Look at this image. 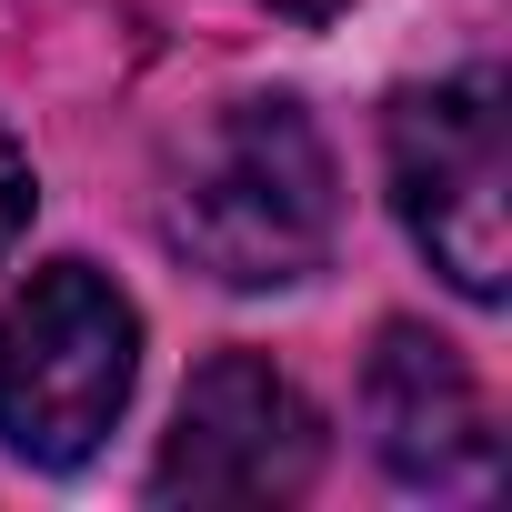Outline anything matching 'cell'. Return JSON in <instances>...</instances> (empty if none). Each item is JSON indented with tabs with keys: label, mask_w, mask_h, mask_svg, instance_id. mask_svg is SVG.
<instances>
[{
	"label": "cell",
	"mask_w": 512,
	"mask_h": 512,
	"mask_svg": "<svg viewBox=\"0 0 512 512\" xmlns=\"http://www.w3.org/2000/svg\"><path fill=\"white\" fill-rule=\"evenodd\" d=\"M21 221H31V161H21L11 131H0V251L21 241Z\"/></svg>",
	"instance_id": "cell-6"
},
{
	"label": "cell",
	"mask_w": 512,
	"mask_h": 512,
	"mask_svg": "<svg viewBox=\"0 0 512 512\" xmlns=\"http://www.w3.org/2000/svg\"><path fill=\"white\" fill-rule=\"evenodd\" d=\"M322 472V412L262 352H221L191 372L181 422L151 462L161 502H292Z\"/></svg>",
	"instance_id": "cell-4"
},
{
	"label": "cell",
	"mask_w": 512,
	"mask_h": 512,
	"mask_svg": "<svg viewBox=\"0 0 512 512\" xmlns=\"http://www.w3.org/2000/svg\"><path fill=\"white\" fill-rule=\"evenodd\" d=\"M141 382V312L91 262H41L0 302V452L71 472Z\"/></svg>",
	"instance_id": "cell-2"
},
{
	"label": "cell",
	"mask_w": 512,
	"mask_h": 512,
	"mask_svg": "<svg viewBox=\"0 0 512 512\" xmlns=\"http://www.w3.org/2000/svg\"><path fill=\"white\" fill-rule=\"evenodd\" d=\"M362 412H372V442L382 462L412 482V492H492L502 472V442H492V412L462 372L452 342L432 332H382L372 352V382H362Z\"/></svg>",
	"instance_id": "cell-5"
},
{
	"label": "cell",
	"mask_w": 512,
	"mask_h": 512,
	"mask_svg": "<svg viewBox=\"0 0 512 512\" xmlns=\"http://www.w3.org/2000/svg\"><path fill=\"white\" fill-rule=\"evenodd\" d=\"M332 221H342V181L302 101H231L191 141L171 211H161L171 251L231 292H282L322 272Z\"/></svg>",
	"instance_id": "cell-1"
},
{
	"label": "cell",
	"mask_w": 512,
	"mask_h": 512,
	"mask_svg": "<svg viewBox=\"0 0 512 512\" xmlns=\"http://www.w3.org/2000/svg\"><path fill=\"white\" fill-rule=\"evenodd\" d=\"M392 201L402 231L432 251V272L462 302H502L512 282V121H502V71H452L432 91L392 101Z\"/></svg>",
	"instance_id": "cell-3"
}]
</instances>
